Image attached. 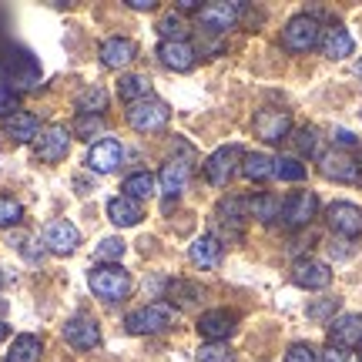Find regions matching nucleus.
<instances>
[{
    "mask_svg": "<svg viewBox=\"0 0 362 362\" xmlns=\"http://www.w3.org/2000/svg\"><path fill=\"white\" fill-rule=\"evenodd\" d=\"M155 188H158V181L151 171H134V175L124 178V194H128V198H138V202H141V198H151Z\"/></svg>",
    "mask_w": 362,
    "mask_h": 362,
    "instance_id": "c756f323",
    "label": "nucleus"
},
{
    "mask_svg": "<svg viewBox=\"0 0 362 362\" xmlns=\"http://www.w3.org/2000/svg\"><path fill=\"white\" fill-rule=\"evenodd\" d=\"M134 11H155V0H128Z\"/></svg>",
    "mask_w": 362,
    "mask_h": 362,
    "instance_id": "de8ad7c7",
    "label": "nucleus"
},
{
    "mask_svg": "<svg viewBox=\"0 0 362 362\" xmlns=\"http://www.w3.org/2000/svg\"><path fill=\"white\" fill-rule=\"evenodd\" d=\"M158 34H161L165 40H188V24H185L181 13H168V17H161Z\"/></svg>",
    "mask_w": 362,
    "mask_h": 362,
    "instance_id": "c9c22d12",
    "label": "nucleus"
},
{
    "mask_svg": "<svg viewBox=\"0 0 362 362\" xmlns=\"http://www.w3.org/2000/svg\"><path fill=\"white\" fill-rule=\"evenodd\" d=\"M188 255L198 269H215L221 262V242L215 235H202V238H194L192 248H188Z\"/></svg>",
    "mask_w": 362,
    "mask_h": 362,
    "instance_id": "393cba45",
    "label": "nucleus"
},
{
    "mask_svg": "<svg viewBox=\"0 0 362 362\" xmlns=\"http://www.w3.org/2000/svg\"><path fill=\"white\" fill-rule=\"evenodd\" d=\"M78 245H81V232L71 221L57 218L44 228V248L54 252V255H71V252H78Z\"/></svg>",
    "mask_w": 362,
    "mask_h": 362,
    "instance_id": "4468645a",
    "label": "nucleus"
},
{
    "mask_svg": "<svg viewBox=\"0 0 362 362\" xmlns=\"http://www.w3.org/2000/svg\"><path fill=\"white\" fill-rule=\"evenodd\" d=\"M117 94L128 104H138V101H144V98H151V94H148V81H144L141 74H124V78L117 81Z\"/></svg>",
    "mask_w": 362,
    "mask_h": 362,
    "instance_id": "2f4dec72",
    "label": "nucleus"
},
{
    "mask_svg": "<svg viewBox=\"0 0 362 362\" xmlns=\"http://www.w3.org/2000/svg\"><path fill=\"white\" fill-rule=\"evenodd\" d=\"M7 332H11V329H7V322H4V319H0V342H4V339H7Z\"/></svg>",
    "mask_w": 362,
    "mask_h": 362,
    "instance_id": "09e8293b",
    "label": "nucleus"
},
{
    "mask_svg": "<svg viewBox=\"0 0 362 362\" xmlns=\"http://www.w3.org/2000/svg\"><path fill=\"white\" fill-rule=\"evenodd\" d=\"M292 282H296L298 288L319 292V288H325V285L332 282V269L319 259H298L296 265H292Z\"/></svg>",
    "mask_w": 362,
    "mask_h": 362,
    "instance_id": "2eb2a0df",
    "label": "nucleus"
},
{
    "mask_svg": "<svg viewBox=\"0 0 362 362\" xmlns=\"http://www.w3.org/2000/svg\"><path fill=\"white\" fill-rule=\"evenodd\" d=\"M107 218L121 225V228H128V225H138L144 218V205L138 198H128V194H117L107 202Z\"/></svg>",
    "mask_w": 362,
    "mask_h": 362,
    "instance_id": "b1692460",
    "label": "nucleus"
},
{
    "mask_svg": "<svg viewBox=\"0 0 362 362\" xmlns=\"http://www.w3.org/2000/svg\"><path fill=\"white\" fill-rule=\"evenodd\" d=\"M248 215L265 221V225L275 218H282V198H279V194H269V192L252 194V198H248Z\"/></svg>",
    "mask_w": 362,
    "mask_h": 362,
    "instance_id": "cd10ccee",
    "label": "nucleus"
},
{
    "mask_svg": "<svg viewBox=\"0 0 362 362\" xmlns=\"http://www.w3.org/2000/svg\"><path fill=\"white\" fill-rule=\"evenodd\" d=\"M252 128H255V138L275 144L292 131V115L282 111V107H262L259 115H255V121H252Z\"/></svg>",
    "mask_w": 362,
    "mask_h": 362,
    "instance_id": "9d476101",
    "label": "nucleus"
},
{
    "mask_svg": "<svg viewBox=\"0 0 362 362\" xmlns=\"http://www.w3.org/2000/svg\"><path fill=\"white\" fill-rule=\"evenodd\" d=\"M171 298H175V305H181V309H192V305H198L205 298V288L194 282H175L171 285Z\"/></svg>",
    "mask_w": 362,
    "mask_h": 362,
    "instance_id": "72a5a7b5",
    "label": "nucleus"
},
{
    "mask_svg": "<svg viewBox=\"0 0 362 362\" xmlns=\"http://www.w3.org/2000/svg\"><path fill=\"white\" fill-rule=\"evenodd\" d=\"M194 359L198 362H235V349L228 342H205Z\"/></svg>",
    "mask_w": 362,
    "mask_h": 362,
    "instance_id": "e433bc0d",
    "label": "nucleus"
},
{
    "mask_svg": "<svg viewBox=\"0 0 362 362\" xmlns=\"http://www.w3.org/2000/svg\"><path fill=\"white\" fill-rule=\"evenodd\" d=\"M242 158H245V151L238 148V144H221L218 151H211L205 161V178L208 185H215V188H225L228 181H232V175L238 168H242Z\"/></svg>",
    "mask_w": 362,
    "mask_h": 362,
    "instance_id": "0eeeda50",
    "label": "nucleus"
},
{
    "mask_svg": "<svg viewBox=\"0 0 362 362\" xmlns=\"http://www.w3.org/2000/svg\"><path fill=\"white\" fill-rule=\"evenodd\" d=\"M40 359V339L24 332L11 342V352H7V362H37Z\"/></svg>",
    "mask_w": 362,
    "mask_h": 362,
    "instance_id": "c85d7f7f",
    "label": "nucleus"
},
{
    "mask_svg": "<svg viewBox=\"0 0 362 362\" xmlns=\"http://www.w3.org/2000/svg\"><path fill=\"white\" fill-rule=\"evenodd\" d=\"M242 175L248 181H269L275 178V158L265 155V151H248L242 158Z\"/></svg>",
    "mask_w": 362,
    "mask_h": 362,
    "instance_id": "bb28decb",
    "label": "nucleus"
},
{
    "mask_svg": "<svg viewBox=\"0 0 362 362\" xmlns=\"http://www.w3.org/2000/svg\"><path fill=\"white\" fill-rule=\"evenodd\" d=\"M285 362H322V352L315 346H309V342H296L285 352Z\"/></svg>",
    "mask_w": 362,
    "mask_h": 362,
    "instance_id": "a19ab883",
    "label": "nucleus"
},
{
    "mask_svg": "<svg viewBox=\"0 0 362 362\" xmlns=\"http://www.w3.org/2000/svg\"><path fill=\"white\" fill-rule=\"evenodd\" d=\"M24 221V208L13 198H0V228H13Z\"/></svg>",
    "mask_w": 362,
    "mask_h": 362,
    "instance_id": "ea45409f",
    "label": "nucleus"
},
{
    "mask_svg": "<svg viewBox=\"0 0 362 362\" xmlns=\"http://www.w3.org/2000/svg\"><path fill=\"white\" fill-rule=\"evenodd\" d=\"M124 117H128V124L134 131L155 134V131H161L171 121V107L165 101H158V98H144V101H138V104H128Z\"/></svg>",
    "mask_w": 362,
    "mask_h": 362,
    "instance_id": "20e7f679",
    "label": "nucleus"
},
{
    "mask_svg": "<svg viewBox=\"0 0 362 362\" xmlns=\"http://www.w3.org/2000/svg\"><path fill=\"white\" fill-rule=\"evenodd\" d=\"M104 107H107V90L101 84L84 88L78 94V115H104Z\"/></svg>",
    "mask_w": 362,
    "mask_h": 362,
    "instance_id": "7c9ffc66",
    "label": "nucleus"
},
{
    "mask_svg": "<svg viewBox=\"0 0 362 362\" xmlns=\"http://www.w3.org/2000/svg\"><path fill=\"white\" fill-rule=\"evenodd\" d=\"M319 215V198L315 192H296L282 202V221L288 228H305Z\"/></svg>",
    "mask_w": 362,
    "mask_h": 362,
    "instance_id": "9b49d317",
    "label": "nucleus"
},
{
    "mask_svg": "<svg viewBox=\"0 0 362 362\" xmlns=\"http://www.w3.org/2000/svg\"><path fill=\"white\" fill-rule=\"evenodd\" d=\"M322 362H352V352H349V349H336V346H329V349H322Z\"/></svg>",
    "mask_w": 362,
    "mask_h": 362,
    "instance_id": "c03bdc74",
    "label": "nucleus"
},
{
    "mask_svg": "<svg viewBox=\"0 0 362 362\" xmlns=\"http://www.w3.org/2000/svg\"><path fill=\"white\" fill-rule=\"evenodd\" d=\"M198 332L208 339V342H225V339L235 332V315L228 309H208L202 319H198Z\"/></svg>",
    "mask_w": 362,
    "mask_h": 362,
    "instance_id": "aec40b11",
    "label": "nucleus"
},
{
    "mask_svg": "<svg viewBox=\"0 0 362 362\" xmlns=\"http://www.w3.org/2000/svg\"><path fill=\"white\" fill-rule=\"evenodd\" d=\"M356 71H359V74H362V61H359V64H356Z\"/></svg>",
    "mask_w": 362,
    "mask_h": 362,
    "instance_id": "8fccbe9b",
    "label": "nucleus"
},
{
    "mask_svg": "<svg viewBox=\"0 0 362 362\" xmlns=\"http://www.w3.org/2000/svg\"><path fill=\"white\" fill-rule=\"evenodd\" d=\"M309 319H315V322H332L339 312V298L336 296H325V298H315V302H309Z\"/></svg>",
    "mask_w": 362,
    "mask_h": 362,
    "instance_id": "4c0bfd02",
    "label": "nucleus"
},
{
    "mask_svg": "<svg viewBox=\"0 0 362 362\" xmlns=\"http://www.w3.org/2000/svg\"><path fill=\"white\" fill-rule=\"evenodd\" d=\"M292 144H296L298 155H322V151H319V134L312 128H298L296 134H292Z\"/></svg>",
    "mask_w": 362,
    "mask_h": 362,
    "instance_id": "58836bf2",
    "label": "nucleus"
},
{
    "mask_svg": "<svg viewBox=\"0 0 362 362\" xmlns=\"http://www.w3.org/2000/svg\"><path fill=\"white\" fill-rule=\"evenodd\" d=\"M319 40H322V24H319L312 13H298V17H292L282 30L285 51H292V54H309Z\"/></svg>",
    "mask_w": 362,
    "mask_h": 362,
    "instance_id": "7ed1b4c3",
    "label": "nucleus"
},
{
    "mask_svg": "<svg viewBox=\"0 0 362 362\" xmlns=\"http://www.w3.org/2000/svg\"><path fill=\"white\" fill-rule=\"evenodd\" d=\"M158 61L161 67H168V71H192L194 61H198V51H194L192 40H161L158 44Z\"/></svg>",
    "mask_w": 362,
    "mask_h": 362,
    "instance_id": "ddd939ff",
    "label": "nucleus"
},
{
    "mask_svg": "<svg viewBox=\"0 0 362 362\" xmlns=\"http://www.w3.org/2000/svg\"><path fill=\"white\" fill-rule=\"evenodd\" d=\"M171 322H175V309L165 305V302H151L144 309L131 312L128 319H124V329H128L131 336H155V332H165Z\"/></svg>",
    "mask_w": 362,
    "mask_h": 362,
    "instance_id": "423d86ee",
    "label": "nucleus"
},
{
    "mask_svg": "<svg viewBox=\"0 0 362 362\" xmlns=\"http://www.w3.org/2000/svg\"><path fill=\"white\" fill-rule=\"evenodd\" d=\"M4 134L11 138V141L17 144H27V141H37L40 134V121L30 111H17V115H11L7 121H4Z\"/></svg>",
    "mask_w": 362,
    "mask_h": 362,
    "instance_id": "5701e85b",
    "label": "nucleus"
},
{
    "mask_svg": "<svg viewBox=\"0 0 362 362\" xmlns=\"http://www.w3.org/2000/svg\"><path fill=\"white\" fill-rule=\"evenodd\" d=\"M325 221H329V228L342 238H356L362 235V208L352 205V202H332V205L325 208Z\"/></svg>",
    "mask_w": 362,
    "mask_h": 362,
    "instance_id": "f8f14e48",
    "label": "nucleus"
},
{
    "mask_svg": "<svg viewBox=\"0 0 362 362\" xmlns=\"http://www.w3.org/2000/svg\"><path fill=\"white\" fill-rule=\"evenodd\" d=\"M134 54H138V47H134V40H128V37H107V40H101V47H98L101 64L111 67V71L128 67L131 61H134Z\"/></svg>",
    "mask_w": 362,
    "mask_h": 362,
    "instance_id": "a211bd4d",
    "label": "nucleus"
},
{
    "mask_svg": "<svg viewBox=\"0 0 362 362\" xmlns=\"http://www.w3.org/2000/svg\"><path fill=\"white\" fill-rule=\"evenodd\" d=\"M64 342L74 346V349H98L101 346V329L88 315H74L64 325Z\"/></svg>",
    "mask_w": 362,
    "mask_h": 362,
    "instance_id": "dca6fc26",
    "label": "nucleus"
},
{
    "mask_svg": "<svg viewBox=\"0 0 362 362\" xmlns=\"http://www.w3.org/2000/svg\"><path fill=\"white\" fill-rule=\"evenodd\" d=\"M245 215H248V202H245V198H225V202L218 205V211H215V218H218L232 235L242 232Z\"/></svg>",
    "mask_w": 362,
    "mask_h": 362,
    "instance_id": "a878e982",
    "label": "nucleus"
},
{
    "mask_svg": "<svg viewBox=\"0 0 362 362\" xmlns=\"http://www.w3.org/2000/svg\"><path fill=\"white\" fill-rule=\"evenodd\" d=\"M359 362H362V352H359Z\"/></svg>",
    "mask_w": 362,
    "mask_h": 362,
    "instance_id": "3c124183",
    "label": "nucleus"
},
{
    "mask_svg": "<svg viewBox=\"0 0 362 362\" xmlns=\"http://www.w3.org/2000/svg\"><path fill=\"white\" fill-rule=\"evenodd\" d=\"M329 342L336 349H352L362 342V315H336L329 322Z\"/></svg>",
    "mask_w": 362,
    "mask_h": 362,
    "instance_id": "f3484780",
    "label": "nucleus"
},
{
    "mask_svg": "<svg viewBox=\"0 0 362 362\" xmlns=\"http://www.w3.org/2000/svg\"><path fill=\"white\" fill-rule=\"evenodd\" d=\"M322 54L329 57V61H342V57H352V51H356V40H352V34L346 30V27H325L322 30Z\"/></svg>",
    "mask_w": 362,
    "mask_h": 362,
    "instance_id": "4be33fe9",
    "label": "nucleus"
},
{
    "mask_svg": "<svg viewBox=\"0 0 362 362\" xmlns=\"http://www.w3.org/2000/svg\"><path fill=\"white\" fill-rule=\"evenodd\" d=\"M67 148H71V128L67 124H47L37 134V141H34V155L40 161L54 165V161H61L67 155Z\"/></svg>",
    "mask_w": 362,
    "mask_h": 362,
    "instance_id": "1a4fd4ad",
    "label": "nucleus"
},
{
    "mask_svg": "<svg viewBox=\"0 0 362 362\" xmlns=\"http://www.w3.org/2000/svg\"><path fill=\"white\" fill-rule=\"evenodd\" d=\"M319 171H322L329 181H339V185H359L362 181V165L352 151H342V148H329L319 155Z\"/></svg>",
    "mask_w": 362,
    "mask_h": 362,
    "instance_id": "39448f33",
    "label": "nucleus"
},
{
    "mask_svg": "<svg viewBox=\"0 0 362 362\" xmlns=\"http://www.w3.org/2000/svg\"><path fill=\"white\" fill-rule=\"evenodd\" d=\"M356 144H359V138H356V134H349V131H336V148L349 151V148H356Z\"/></svg>",
    "mask_w": 362,
    "mask_h": 362,
    "instance_id": "a18cd8bd",
    "label": "nucleus"
},
{
    "mask_svg": "<svg viewBox=\"0 0 362 362\" xmlns=\"http://www.w3.org/2000/svg\"><path fill=\"white\" fill-rule=\"evenodd\" d=\"M329 252H332V255H339V259H346V255H349V242H346V238H339V242H332V248H329Z\"/></svg>",
    "mask_w": 362,
    "mask_h": 362,
    "instance_id": "49530a36",
    "label": "nucleus"
},
{
    "mask_svg": "<svg viewBox=\"0 0 362 362\" xmlns=\"http://www.w3.org/2000/svg\"><path fill=\"white\" fill-rule=\"evenodd\" d=\"M188 175H192V165L188 161H181V158H171L161 165V175H158V185H161V192L171 194V198H178L185 188H188Z\"/></svg>",
    "mask_w": 362,
    "mask_h": 362,
    "instance_id": "412c9836",
    "label": "nucleus"
},
{
    "mask_svg": "<svg viewBox=\"0 0 362 362\" xmlns=\"http://www.w3.org/2000/svg\"><path fill=\"white\" fill-rule=\"evenodd\" d=\"M305 165H302V158L296 155H282V158H275V178H282V181H305Z\"/></svg>",
    "mask_w": 362,
    "mask_h": 362,
    "instance_id": "473e14b6",
    "label": "nucleus"
},
{
    "mask_svg": "<svg viewBox=\"0 0 362 362\" xmlns=\"http://www.w3.org/2000/svg\"><path fill=\"white\" fill-rule=\"evenodd\" d=\"M121 255H124V242L121 238H104L98 245V259L101 262H117Z\"/></svg>",
    "mask_w": 362,
    "mask_h": 362,
    "instance_id": "79ce46f5",
    "label": "nucleus"
},
{
    "mask_svg": "<svg viewBox=\"0 0 362 362\" xmlns=\"http://www.w3.org/2000/svg\"><path fill=\"white\" fill-rule=\"evenodd\" d=\"M88 285L104 302H121L131 292V275L121 265H98V269L88 272Z\"/></svg>",
    "mask_w": 362,
    "mask_h": 362,
    "instance_id": "f03ea898",
    "label": "nucleus"
},
{
    "mask_svg": "<svg viewBox=\"0 0 362 362\" xmlns=\"http://www.w3.org/2000/svg\"><path fill=\"white\" fill-rule=\"evenodd\" d=\"M0 81L7 84L11 94H24V90H37L40 84V64L34 61V54L27 51H13L0 61Z\"/></svg>",
    "mask_w": 362,
    "mask_h": 362,
    "instance_id": "f257e3e1",
    "label": "nucleus"
},
{
    "mask_svg": "<svg viewBox=\"0 0 362 362\" xmlns=\"http://www.w3.org/2000/svg\"><path fill=\"white\" fill-rule=\"evenodd\" d=\"M101 128H104L101 115H78L74 117V134H78L81 141H94V138H101Z\"/></svg>",
    "mask_w": 362,
    "mask_h": 362,
    "instance_id": "f704fd0d",
    "label": "nucleus"
},
{
    "mask_svg": "<svg viewBox=\"0 0 362 362\" xmlns=\"http://www.w3.org/2000/svg\"><path fill=\"white\" fill-rule=\"evenodd\" d=\"M242 13H245V4H238V0H221V4H205L202 11H198V24L205 27V34H225V30H232L238 21H242Z\"/></svg>",
    "mask_w": 362,
    "mask_h": 362,
    "instance_id": "6e6552de",
    "label": "nucleus"
},
{
    "mask_svg": "<svg viewBox=\"0 0 362 362\" xmlns=\"http://www.w3.org/2000/svg\"><path fill=\"white\" fill-rule=\"evenodd\" d=\"M21 111V101H17V94H11L7 88H0V117L7 121L11 115H17Z\"/></svg>",
    "mask_w": 362,
    "mask_h": 362,
    "instance_id": "37998d69",
    "label": "nucleus"
},
{
    "mask_svg": "<svg viewBox=\"0 0 362 362\" xmlns=\"http://www.w3.org/2000/svg\"><path fill=\"white\" fill-rule=\"evenodd\" d=\"M121 144L115 141V138H101V141H94L90 144V151H88V165L90 171H98V175H111V171L121 165Z\"/></svg>",
    "mask_w": 362,
    "mask_h": 362,
    "instance_id": "6ab92c4d",
    "label": "nucleus"
}]
</instances>
